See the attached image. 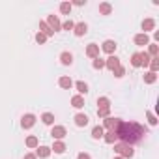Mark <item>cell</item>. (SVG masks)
<instances>
[{
  "label": "cell",
  "instance_id": "32",
  "mask_svg": "<svg viewBox=\"0 0 159 159\" xmlns=\"http://www.w3.org/2000/svg\"><path fill=\"white\" fill-rule=\"evenodd\" d=\"M26 146H28V148H38V137H34V135L28 137V139H26Z\"/></svg>",
  "mask_w": 159,
  "mask_h": 159
},
{
  "label": "cell",
  "instance_id": "37",
  "mask_svg": "<svg viewBox=\"0 0 159 159\" xmlns=\"http://www.w3.org/2000/svg\"><path fill=\"white\" fill-rule=\"evenodd\" d=\"M146 116H148L150 125H157V118H155V114H153V112H146Z\"/></svg>",
  "mask_w": 159,
  "mask_h": 159
},
{
  "label": "cell",
  "instance_id": "31",
  "mask_svg": "<svg viewBox=\"0 0 159 159\" xmlns=\"http://www.w3.org/2000/svg\"><path fill=\"white\" fill-rule=\"evenodd\" d=\"M98 105H99V109H109L111 107V101H109V98H99L98 99Z\"/></svg>",
  "mask_w": 159,
  "mask_h": 159
},
{
  "label": "cell",
  "instance_id": "24",
  "mask_svg": "<svg viewBox=\"0 0 159 159\" xmlns=\"http://www.w3.org/2000/svg\"><path fill=\"white\" fill-rule=\"evenodd\" d=\"M75 88L79 90V96H81V94H88V84H86V83H83V81L75 83Z\"/></svg>",
  "mask_w": 159,
  "mask_h": 159
},
{
  "label": "cell",
  "instance_id": "28",
  "mask_svg": "<svg viewBox=\"0 0 159 159\" xmlns=\"http://www.w3.org/2000/svg\"><path fill=\"white\" fill-rule=\"evenodd\" d=\"M71 8H73L71 2H62V4H60V11H62L64 15H69V13H71Z\"/></svg>",
  "mask_w": 159,
  "mask_h": 159
},
{
  "label": "cell",
  "instance_id": "30",
  "mask_svg": "<svg viewBox=\"0 0 159 159\" xmlns=\"http://www.w3.org/2000/svg\"><path fill=\"white\" fill-rule=\"evenodd\" d=\"M92 66H94V69H103L105 67V60L98 56V58H94V64Z\"/></svg>",
  "mask_w": 159,
  "mask_h": 159
},
{
  "label": "cell",
  "instance_id": "8",
  "mask_svg": "<svg viewBox=\"0 0 159 159\" xmlns=\"http://www.w3.org/2000/svg\"><path fill=\"white\" fill-rule=\"evenodd\" d=\"M116 41H112V39H107L103 45H101V51H105L107 54H114V51H116Z\"/></svg>",
  "mask_w": 159,
  "mask_h": 159
},
{
  "label": "cell",
  "instance_id": "29",
  "mask_svg": "<svg viewBox=\"0 0 159 159\" xmlns=\"http://www.w3.org/2000/svg\"><path fill=\"white\" fill-rule=\"evenodd\" d=\"M148 66H150V69L155 73V71L159 69V56H153V58L150 60V64H148Z\"/></svg>",
  "mask_w": 159,
  "mask_h": 159
},
{
  "label": "cell",
  "instance_id": "12",
  "mask_svg": "<svg viewBox=\"0 0 159 159\" xmlns=\"http://www.w3.org/2000/svg\"><path fill=\"white\" fill-rule=\"evenodd\" d=\"M135 43H137V45H140V47L148 45V43H150V38H148V34H137V36H135Z\"/></svg>",
  "mask_w": 159,
  "mask_h": 159
},
{
  "label": "cell",
  "instance_id": "7",
  "mask_svg": "<svg viewBox=\"0 0 159 159\" xmlns=\"http://www.w3.org/2000/svg\"><path fill=\"white\" fill-rule=\"evenodd\" d=\"M86 32H88V25H86V23H77V25L73 26V34H75V36H79V38L84 36Z\"/></svg>",
  "mask_w": 159,
  "mask_h": 159
},
{
  "label": "cell",
  "instance_id": "10",
  "mask_svg": "<svg viewBox=\"0 0 159 159\" xmlns=\"http://www.w3.org/2000/svg\"><path fill=\"white\" fill-rule=\"evenodd\" d=\"M75 125H79V127H84V125H88V116L86 114H83V112H79V114H75Z\"/></svg>",
  "mask_w": 159,
  "mask_h": 159
},
{
  "label": "cell",
  "instance_id": "36",
  "mask_svg": "<svg viewBox=\"0 0 159 159\" xmlns=\"http://www.w3.org/2000/svg\"><path fill=\"white\" fill-rule=\"evenodd\" d=\"M36 41L41 45V43H45V41H47V36H45L43 32H38V34H36Z\"/></svg>",
  "mask_w": 159,
  "mask_h": 159
},
{
  "label": "cell",
  "instance_id": "25",
  "mask_svg": "<svg viewBox=\"0 0 159 159\" xmlns=\"http://www.w3.org/2000/svg\"><path fill=\"white\" fill-rule=\"evenodd\" d=\"M131 66H133V67H140V66H142V58H140V52H135V54L131 56Z\"/></svg>",
  "mask_w": 159,
  "mask_h": 159
},
{
  "label": "cell",
  "instance_id": "4",
  "mask_svg": "<svg viewBox=\"0 0 159 159\" xmlns=\"http://www.w3.org/2000/svg\"><path fill=\"white\" fill-rule=\"evenodd\" d=\"M51 135H52V139L62 140V139L67 135V131H66V127H64V125H54V127L51 129Z\"/></svg>",
  "mask_w": 159,
  "mask_h": 159
},
{
  "label": "cell",
  "instance_id": "27",
  "mask_svg": "<svg viewBox=\"0 0 159 159\" xmlns=\"http://www.w3.org/2000/svg\"><path fill=\"white\" fill-rule=\"evenodd\" d=\"M148 45H150V47H148V54H150L152 58L157 56V54H159V45H157V43H148Z\"/></svg>",
  "mask_w": 159,
  "mask_h": 159
},
{
  "label": "cell",
  "instance_id": "2",
  "mask_svg": "<svg viewBox=\"0 0 159 159\" xmlns=\"http://www.w3.org/2000/svg\"><path fill=\"white\" fill-rule=\"evenodd\" d=\"M114 152L120 155V157H124V159H127V157H133L135 155V150H133V146H129V144H116L114 146Z\"/></svg>",
  "mask_w": 159,
  "mask_h": 159
},
{
  "label": "cell",
  "instance_id": "42",
  "mask_svg": "<svg viewBox=\"0 0 159 159\" xmlns=\"http://www.w3.org/2000/svg\"><path fill=\"white\" fill-rule=\"evenodd\" d=\"M114 159H124V157H120V155H118V157H114Z\"/></svg>",
  "mask_w": 159,
  "mask_h": 159
},
{
  "label": "cell",
  "instance_id": "14",
  "mask_svg": "<svg viewBox=\"0 0 159 159\" xmlns=\"http://www.w3.org/2000/svg\"><path fill=\"white\" fill-rule=\"evenodd\" d=\"M58 84H60V88H66V90H69L71 86H73V81H71V79L69 77H60V81H58Z\"/></svg>",
  "mask_w": 159,
  "mask_h": 159
},
{
  "label": "cell",
  "instance_id": "22",
  "mask_svg": "<svg viewBox=\"0 0 159 159\" xmlns=\"http://www.w3.org/2000/svg\"><path fill=\"white\" fill-rule=\"evenodd\" d=\"M157 81V75L153 73V71H148V73H144V83L146 84H153Z\"/></svg>",
  "mask_w": 159,
  "mask_h": 159
},
{
  "label": "cell",
  "instance_id": "39",
  "mask_svg": "<svg viewBox=\"0 0 159 159\" xmlns=\"http://www.w3.org/2000/svg\"><path fill=\"white\" fill-rule=\"evenodd\" d=\"M77 159H92V157H90L88 153H84V152H81V153H79V155H77Z\"/></svg>",
  "mask_w": 159,
  "mask_h": 159
},
{
  "label": "cell",
  "instance_id": "23",
  "mask_svg": "<svg viewBox=\"0 0 159 159\" xmlns=\"http://www.w3.org/2000/svg\"><path fill=\"white\" fill-rule=\"evenodd\" d=\"M103 140L107 142V144H114L118 139H116V135H114V131H107L105 135H103Z\"/></svg>",
  "mask_w": 159,
  "mask_h": 159
},
{
  "label": "cell",
  "instance_id": "17",
  "mask_svg": "<svg viewBox=\"0 0 159 159\" xmlns=\"http://www.w3.org/2000/svg\"><path fill=\"white\" fill-rule=\"evenodd\" d=\"M51 152H54V153H64V152H66V144H64L62 140H54Z\"/></svg>",
  "mask_w": 159,
  "mask_h": 159
},
{
  "label": "cell",
  "instance_id": "15",
  "mask_svg": "<svg viewBox=\"0 0 159 159\" xmlns=\"http://www.w3.org/2000/svg\"><path fill=\"white\" fill-rule=\"evenodd\" d=\"M153 28H155V21H153V19H144V21H142V30H144L142 34H146V32H150V30H153Z\"/></svg>",
  "mask_w": 159,
  "mask_h": 159
},
{
  "label": "cell",
  "instance_id": "38",
  "mask_svg": "<svg viewBox=\"0 0 159 159\" xmlns=\"http://www.w3.org/2000/svg\"><path fill=\"white\" fill-rule=\"evenodd\" d=\"M112 73H114V77H118V79H120V77H124V75H125V69H124V67L120 66V67H116V69H114Z\"/></svg>",
  "mask_w": 159,
  "mask_h": 159
},
{
  "label": "cell",
  "instance_id": "33",
  "mask_svg": "<svg viewBox=\"0 0 159 159\" xmlns=\"http://www.w3.org/2000/svg\"><path fill=\"white\" fill-rule=\"evenodd\" d=\"M109 114H111V107L109 109H98V116L99 118H109Z\"/></svg>",
  "mask_w": 159,
  "mask_h": 159
},
{
  "label": "cell",
  "instance_id": "18",
  "mask_svg": "<svg viewBox=\"0 0 159 159\" xmlns=\"http://www.w3.org/2000/svg\"><path fill=\"white\" fill-rule=\"evenodd\" d=\"M49 155H51V148L49 146H39L38 152H36V157H41V159H45Z\"/></svg>",
  "mask_w": 159,
  "mask_h": 159
},
{
  "label": "cell",
  "instance_id": "3",
  "mask_svg": "<svg viewBox=\"0 0 159 159\" xmlns=\"http://www.w3.org/2000/svg\"><path fill=\"white\" fill-rule=\"evenodd\" d=\"M47 25H49V28L52 30V32H58L60 28H62V23H60V19L56 17V15H49L47 17V21H45Z\"/></svg>",
  "mask_w": 159,
  "mask_h": 159
},
{
  "label": "cell",
  "instance_id": "1",
  "mask_svg": "<svg viewBox=\"0 0 159 159\" xmlns=\"http://www.w3.org/2000/svg\"><path fill=\"white\" fill-rule=\"evenodd\" d=\"M114 135L124 144H129L131 146V144L139 142L146 135V127H142L137 122H122V120H118V124L114 127Z\"/></svg>",
  "mask_w": 159,
  "mask_h": 159
},
{
  "label": "cell",
  "instance_id": "16",
  "mask_svg": "<svg viewBox=\"0 0 159 159\" xmlns=\"http://www.w3.org/2000/svg\"><path fill=\"white\" fill-rule=\"evenodd\" d=\"M60 62H62L64 66H71V64H73V54L67 52V51L62 52V54H60Z\"/></svg>",
  "mask_w": 159,
  "mask_h": 159
},
{
  "label": "cell",
  "instance_id": "34",
  "mask_svg": "<svg viewBox=\"0 0 159 159\" xmlns=\"http://www.w3.org/2000/svg\"><path fill=\"white\" fill-rule=\"evenodd\" d=\"M73 26H75V23H73L71 19H67V21L62 23V28H64V30H73Z\"/></svg>",
  "mask_w": 159,
  "mask_h": 159
},
{
  "label": "cell",
  "instance_id": "35",
  "mask_svg": "<svg viewBox=\"0 0 159 159\" xmlns=\"http://www.w3.org/2000/svg\"><path fill=\"white\" fill-rule=\"evenodd\" d=\"M140 58H142V66L146 67L148 64H150V60H152V56L148 54V52H140Z\"/></svg>",
  "mask_w": 159,
  "mask_h": 159
},
{
  "label": "cell",
  "instance_id": "20",
  "mask_svg": "<svg viewBox=\"0 0 159 159\" xmlns=\"http://www.w3.org/2000/svg\"><path fill=\"white\" fill-rule=\"evenodd\" d=\"M111 11H112V6L109 2H101L99 4V13L101 15H111Z\"/></svg>",
  "mask_w": 159,
  "mask_h": 159
},
{
  "label": "cell",
  "instance_id": "21",
  "mask_svg": "<svg viewBox=\"0 0 159 159\" xmlns=\"http://www.w3.org/2000/svg\"><path fill=\"white\" fill-rule=\"evenodd\" d=\"M39 32H43V34H45L47 38H51V36H54V32H52V30L49 28V25H47L45 21H41V23H39Z\"/></svg>",
  "mask_w": 159,
  "mask_h": 159
},
{
  "label": "cell",
  "instance_id": "19",
  "mask_svg": "<svg viewBox=\"0 0 159 159\" xmlns=\"http://www.w3.org/2000/svg\"><path fill=\"white\" fill-rule=\"evenodd\" d=\"M103 135H105V129H103L101 125H96V127L92 129V139L99 140V139H103Z\"/></svg>",
  "mask_w": 159,
  "mask_h": 159
},
{
  "label": "cell",
  "instance_id": "5",
  "mask_svg": "<svg viewBox=\"0 0 159 159\" xmlns=\"http://www.w3.org/2000/svg\"><path fill=\"white\" fill-rule=\"evenodd\" d=\"M105 67H109L111 71H114L116 67H120V58H118V56H114V54H111V56L105 60Z\"/></svg>",
  "mask_w": 159,
  "mask_h": 159
},
{
  "label": "cell",
  "instance_id": "11",
  "mask_svg": "<svg viewBox=\"0 0 159 159\" xmlns=\"http://www.w3.org/2000/svg\"><path fill=\"white\" fill-rule=\"evenodd\" d=\"M86 56H90V58H98V56H99V45L90 43V45L86 47Z\"/></svg>",
  "mask_w": 159,
  "mask_h": 159
},
{
  "label": "cell",
  "instance_id": "6",
  "mask_svg": "<svg viewBox=\"0 0 159 159\" xmlns=\"http://www.w3.org/2000/svg\"><path fill=\"white\" fill-rule=\"evenodd\" d=\"M34 124H36V116H34V114H25V116H23V120H21L23 129H30Z\"/></svg>",
  "mask_w": 159,
  "mask_h": 159
},
{
  "label": "cell",
  "instance_id": "26",
  "mask_svg": "<svg viewBox=\"0 0 159 159\" xmlns=\"http://www.w3.org/2000/svg\"><path fill=\"white\" fill-rule=\"evenodd\" d=\"M41 122H43L45 125H52V124H54V114H51V112H45V114L41 116Z\"/></svg>",
  "mask_w": 159,
  "mask_h": 159
},
{
  "label": "cell",
  "instance_id": "40",
  "mask_svg": "<svg viewBox=\"0 0 159 159\" xmlns=\"http://www.w3.org/2000/svg\"><path fill=\"white\" fill-rule=\"evenodd\" d=\"M73 4H75V6H84V4H86V0H75ZM73 4H71V6H73Z\"/></svg>",
  "mask_w": 159,
  "mask_h": 159
},
{
  "label": "cell",
  "instance_id": "13",
  "mask_svg": "<svg viewBox=\"0 0 159 159\" xmlns=\"http://www.w3.org/2000/svg\"><path fill=\"white\" fill-rule=\"evenodd\" d=\"M71 105H73L75 109H83V107H84V98H83V96H73V98H71Z\"/></svg>",
  "mask_w": 159,
  "mask_h": 159
},
{
  "label": "cell",
  "instance_id": "41",
  "mask_svg": "<svg viewBox=\"0 0 159 159\" xmlns=\"http://www.w3.org/2000/svg\"><path fill=\"white\" fill-rule=\"evenodd\" d=\"M25 159H38V157H36V153H26Z\"/></svg>",
  "mask_w": 159,
  "mask_h": 159
},
{
  "label": "cell",
  "instance_id": "9",
  "mask_svg": "<svg viewBox=\"0 0 159 159\" xmlns=\"http://www.w3.org/2000/svg\"><path fill=\"white\" fill-rule=\"evenodd\" d=\"M116 124H118V118H112V116H109V118H105V122H103V129H107V131H114V127H116Z\"/></svg>",
  "mask_w": 159,
  "mask_h": 159
}]
</instances>
